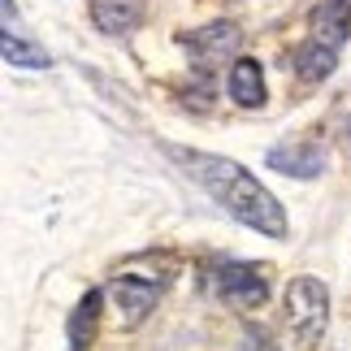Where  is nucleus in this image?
Returning a JSON list of instances; mask_svg holds the SVG:
<instances>
[{
  "instance_id": "11",
  "label": "nucleus",
  "mask_w": 351,
  "mask_h": 351,
  "mask_svg": "<svg viewBox=\"0 0 351 351\" xmlns=\"http://www.w3.org/2000/svg\"><path fill=\"white\" fill-rule=\"evenodd\" d=\"M5 61L18 65V70H48L52 65V57L44 48H35L31 39H18L13 31H5Z\"/></svg>"
},
{
  "instance_id": "5",
  "label": "nucleus",
  "mask_w": 351,
  "mask_h": 351,
  "mask_svg": "<svg viewBox=\"0 0 351 351\" xmlns=\"http://www.w3.org/2000/svg\"><path fill=\"white\" fill-rule=\"evenodd\" d=\"M160 287H165V282H156V278H134V274H126V278H117L113 282V300L121 304V321H126V326H139V321L152 313V304H156V295H160Z\"/></svg>"
},
{
  "instance_id": "13",
  "label": "nucleus",
  "mask_w": 351,
  "mask_h": 351,
  "mask_svg": "<svg viewBox=\"0 0 351 351\" xmlns=\"http://www.w3.org/2000/svg\"><path fill=\"white\" fill-rule=\"evenodd\" d=\"M347 139H351V121H347Z\"/></svg>"
},
{
  "instance_id": "3",
  "label": "nucleus",
  "mask_w": 351,
  "mask_h": 351,
  "mask_svg": "<svg viewBox=\"0 0 351 351\" xmlns=\"http://www.w3.org/2000/svg\"><path fill=\"white\" fill-rule=\"evenodd\" d=\"M265 165L287 173V178H317V173L326 169V147L317 139H287L265 156Z\"/></svg>"
},
{
  "instance_id": "8",
  "label": "nucleus",
  "mask_w": 351,
  "mask_h": 351,
  "mask_svg": "<svg viewBox=\"0 0 351 351\" xmlns=\"http://www.w3.org/2000/svg\"><path fill=\"white\" fill-rule=\"evenodd\" d=\"M91 18H96L104 35H130L139 26L143 9H139V0H91Z\"/></svg>"
},
{
  "instance_id": "12",
  "label": "nucleus",
  "mask_w": 351,
  "mask_h": 351,
  "mask_svg": "<svg viewBox=\"0 0 351 351\" xmlns=\"http://www.w3.org/2000/svg\"><path fill=\"white\" fill-rule=\"evenodd\" d=\"M326 9H334L339 18H347V22H351V0H326Z\"/></svg>"
},
{
  "instance_id": "6",
  "label": "nucleus",
  "mask_w": 351,
  "mask_h": 351,
  "mask_svg": "<svg viewBox=\"0 0 351 351\" xmlns=\"http://www.w3.org/2000/svg\"><path fill=\"white\" fill-rule=\"evenodd\" d=\"M186 44H191L195 61L204 65V70H213L217 61H226L239 48V31L226 26V22H217V26H208V31H195V39H186Z\"/></svg>"
},
{
  "instance_id": "2",
  "label": "nucleus",
  "mask_w": 351,
  "mask_h": 351,
  "mask_svg": "<svg viewBox=\"0 0 351 351\" xmlns=\"http://www.w3.org/2000/svg\"><path fill=\"white\" fill-rule=\"evenodd\" d=\"M330 326V291L317 278H295L287 287V334L295 351H313Z\"/></svg>"
},
{
  "instance_id": "9",
  "label": "nucleus",
  "mask_w": 351,
  "mask_h": 351,
  "mask_svg": "<svg viewBox=\"0 0 351 351\" xmlns=\"http://www.w3.org/2000/svg\"><path fill=\"white\" fill-rule=\"evenodd\" d=\"M334 57H339V48H334V44L313 39V44H304L300 57H295V74H300L304 83H321V78L334 70Z\"/></svg>"
},
{
  "instance_id": "7",
  "label": "nucleus",
  "mask_w": 351,
  "mask_h": 351,
  "mask_svg": "<svg viewBox=\"0 0 351 351\" xmlns=\"http://www.w3.org/2000/svg\"><path fill=\"white\" fill-rule=\"evenodd\" d=\"M230 100L243 109H261L265 104V70L252 57H239L230 65Z\"/></svg>"
},
{
  "instance_id": "1",
  "label": "nucleus",
  "mask_w": 351,
  "mask_h": 351,
  "mask_svg": "<svg viewBox=\"0 0 351 351\" xmlns=\"http://www.w3.org/2000/svg\"><path fill=\"white\" fill-rule=\"evenodd\" d=\"M173 160H178L234 221L252 226L256 234L287 239V213H282V204L274 199V191H265V182L252 178V169H243L230 156H213V152H173Z\"/></svg>"
},
{
  "instance_id": "10",
  "label": "nucleus",
  "mask_w": 351,
  "mask_h": 351,
  "mask_svg": "<svg viewBox=\"0 0 351 351\" xmlns=\"http://www.w3.org/2000/svg\"><path fill=\"white\" fill-rule=\"evenodd\" d=\"M96 321H100V291H87L70 317V351H87L91 334H96Z\"/></svg>"
},
{
  "instance_id": "4",
  "label": "nucleus",
  "mask_w": 351,
  "mask_h": 351,
  "mask_svg": "<svg viewBox=\"0 0 351 351\" xmlns=\"http://www.w3.org/2000/svg\"><path fill=\"white\" fill-rule=\"evenodd\" d=\"M217 291L234 308H256V304L269 300V274L256 265H226L217 274Z\"/></svg>"
}]
</instances>
